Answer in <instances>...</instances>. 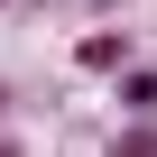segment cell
Returning a JSON list of instances; mask_svg holds the SVG:
<instances>
[{
	"label": "cell",
	"mask_w": 157,
	"mask_h": 157,
	"mask_svg": "<svg viewBox=\"0 0 157 157\" xmlns=\"http://www.w3.org/2000/svg\"><path fill=\"white\" fill-rule=\"evenodd\" d=\"M74 65L83 74H129V28H93L83 46H74Z\"/></svg>",
	"instance_id": "cell-1"
},
{
	"label": "cell",
	"mask_w": 157,
	"mask_h": 157,
	"mask_svg": "<svg viewBox=\"0 0 157 157\" xmlns=\"http://www.w3.org/2000/svg\"><path fill=\"white\" fill-rule=\"evenodd\" d=\"M120 111L129 120H157V65H129L120 74Z\"/></svg>",
	"instance_id": "cell-2"
},
{
	"label": "cell",
	"mask_w": 157,
	"mask_h": 157,
	"mask_svg": "<svg viewBox=\"0 0 157 157\" xmlns=\"http://www.w3.org/2000/svg\"><path fill=\"white\" fill-rule=\"evenodd\" d=\"M102 157H157V120H129V129H120Z\"/></svg>",
	"instance_id": "cell-3"
},
{
	"label": "cell",
	"mask_w": 157,
	"mask_h": 157,
	"mask_svg": "<svg viewBox=\"0 0 157 157\" xmlns=\"http://www.w3.org/2000/svg\"><path fill=\"white\" fill-rule=\"evenodd\" d=\"M0 157H28V148H19V139H10V129H0Z\"/></svg>",
	"instance_id": "cell-4"
},
{
	"label": "cell",
	"mask_w": 157,
	"mask_h": 157,
	"mask_svg": "<svg viewBox=\"0 0 157 157\" xmlns=\"http://www.w3.org/2000/svg\"><path fill=\"white\" fill-rule=\"evenodd\" d=\"M93 10H129V0H93Z\"/></svg>",
	"instance_id": "cell-5"
},
{
	"label": "cell",
	"mask_w": 157,
	"mask_h": 157,
	"mask_svg": "<svg viewBox=\"0 0 157 157\" xmlns=\"http://www.w3.org/2000/svg\"><path fill=\"white\" fill-rule=\"evenodd\" d=\"M0 120H10V83H0Z\"/></svg>",
	"instance_id": "cell-6"
}]
</instances>
